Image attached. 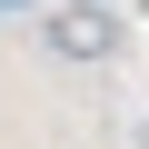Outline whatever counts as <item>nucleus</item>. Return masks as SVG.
I'll use <instances>...</instances> for the list:
<instances>
[{"instance_id":"nucleus-1","label":"nucleus","mask_w":149,"mask_h":149,"mask_svg":"<svg viewBox=\"0 0 149 149\" xmlns=\"http://www.w3.org/2000/svg\"><path fill=\"white\" fill-rule=\"evenodd\" d=\"M40 40H50L60 60H109V50H119V20L100 10V0H60V10L40 20Z\"/></svg>"}]
</instances>
